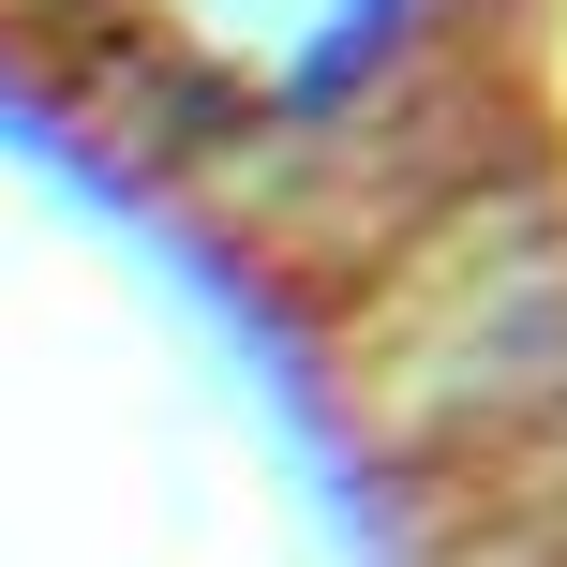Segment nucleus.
Here are the masks:
<instances>
[{"label": "nucleus", "instance_id": "obj_1", "mask_svg": "<svg viewBox=\"0 0 567 567\" xmlns=\"http://www.w3.org/2000/svg\"><path fill=\"white\" fill-rule=\"evenodd\" d=\"M120 16L209 105H329V90H359V60L389 45L403 0H120Z\"/></svg>", "mask_w": 567, "mask_h": 567}]
</instances>
